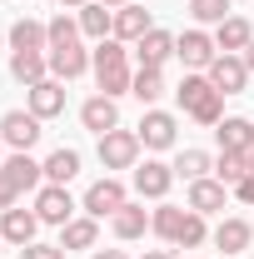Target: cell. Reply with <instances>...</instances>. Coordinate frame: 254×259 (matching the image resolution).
<instances>
[{
  "label": "cell",
  "mask_w": 254,
  "mask_h": 259,
  "mask_svg": "<svg viewBox=\"0 0 254 259\" xmlns=\"http://www.w3.org/2000/svg\"><path fill=\"white\" fill-rule=\"evenodd\" d=\"M40 135H45V120L30 115V110H5V115H0V140H5V150H35Z\"/></svg>",
  "instance_id": "cell-5"
},
{
  "label": "cell",
  "mask_w": 254,
  "mask_h": 259,
  "mask_svg": "<svg viewBox=\"0 0 254 259\" xmlns=\"http://www.w3.org/2000/svg\"><path fill=\"white\" fill-rule=\"evenodd\" d=\"M90 259H130L125 249H90Z\"/></svg>",
  "instance_id": "cell-38"
},
{
  "label": "cell",
  "mask_w": 254,
  "mask_h": 259,
  "mask_svg": "<svg viewBox=\"0 0 254 259\" xmlns=\"http://www.w3.org/2000/svg\"><path fill=\"white\" fill-rule=\"evenodd\" d=\"M35 214H40V225H55V229H65L70 220H75V199H70V190L65 185H40L35 190V204H30Z\"/></svg>",
  "instance_id": "cell-7"
},
{
  "label": "cell",
  "mask_w": 254,
  "mask_h": 259,
  "mask_svg": "<svg viewBox=\"0 0 254 259\" xmlns=\"http://www.w3.org/2000/svg\"><path fill=\"white\" fill-rule=\"evenodd\" d=\"M180 225H185V209H180V204H164V199H159V209H150V229H155L164 244H175Z\"/></svg>",
  "instance_id": "cell-30"
},
{
  "label": "cell",
  "mask_w": 254,
  "mask_h": 259,
  "mask_svg": "<svg viewBox=\"0 0 254 259\" xmlns=\"http://www.w3.org/2000/svg\"><path fill=\"white\" fill-rule=\"evenodd\" d=\"M90 70H95V85H100V95H110V100H120L130 95V85H135V70H130V45L125 40H100L95 50H90Z\"/></svg>",
  "instance_id": "cell-1"
},
{
  "label": "cell",
  "mask_w": 254,
  "mask_h": 259,
  "mask_svg": "<svg viewBox=\"0 0 254 259\" xmlns=\"http://www.w3.org/2000/svg\"><path fill=\"white\" fill-rule=\"evenodd\" d=\"M75 175H80V150L60 145V150L45 155V185H70Z\"/></svg>",
  "instance_id": "cell-25"
},
{
  "label": "cell",
  "mask_w": 254,
  "mask_h": 259,
  "mask_svg": "<svg viewBox=\"0 0 254 259\" xmlns=\"http://www.w3.org/2000/svg\"><path fill=\"white\" fill-rule=\"evenodd\" d=\"M215 140H220V150L249 155V150H254V120H244V115H224L220 125H215Z\"/></svg>",
  "instance_id": "cell-20"
},
{
  "label": "cell",
  "mask_w": 254,
  "mask_h": 259,
  "mask_svg": "<svg viewBox=\"0 0 254 259\" xmlns=\"http://www.w3.org/2000/svg\"><path fill=\"white\" fill-rule=\"evenodd\" d=\"M150 30H155V15H150L145 5H135V0H130V5H120V10H115V40L135 45L140 35H150Z\"/></svg>",
  "instance_id": "cell-21"
},
{
  "label": "cell",
  "mask_w": 254,
  "mask_h": 259,
  "mask_svg": "<svg viewBox=\"0 0 254 259\" xmlns=\"http://www.w3.org/2000/svg\"><path fill=\"white\" fill-rule=\"evenodd\" d=\"M185 209H194V214H220V209H229V185H220L215 175H204V180H190V190H185Z\"/></svg>",
  "instance_id": "cell-9"
},
{
  "label": "cell",
  "mask_w": 254,
  "mask_h": 259,
  "mask_svg": "<svg viewBox=\"0 0 254 259\" xmlns=\"http://www.w3.org/2000/svg\"><path fill=\"white\" fill-rule=\"evenodd\" d=\"M75 20H80V35H85V40H95V45L115 35V10H110V5H100V0L80 5V10H75Z\"/></svg>",
  "instance_id": "cell-22"
},
{
  "label": "cell",
  "mask_w": 254,
  "mask_h": 259,
  "mask_svg": "<svg viewBox=\"0 0 254 259\" xmlns=\"http://www.w3.org/2000/svg\"><path fill=\"white\" fill-rule=\"evenodd\" d=\"M244 175H254V169H249V155H234V150H220V160H215V180L234 190V185H239Z\"/></svg>",
  "instance_id": "cell-32"
},
{
  "label": "cell",
  "mask_w": 254,
  "mask_h": 259,
  "mask_svg": "<svg viewBox=\"0 0 254 259\" xmlns=\"http://www.w3.org/2000/svg\"><path fill=\"white\" fill-rule=\"evenodd\" d=\"M204 75H209V85L220 95H244V85H249V65L239 60V55H215V65Z\"/></svg>",
  "instance_id": "cell-13"
},
{
  "label": "cell",
  "mask_w": 254,
  "mask_h": 259,
  "mask_svg": "<svg viewBox=\"0 0 254 259\" xmlns=\"http://www.w3.org/2000/svg\"><path fill=\"white\" fill-rule=\"evenodd\" d=\"M220 55V45H215V35L209 30H185L175 35V60L185 65V70H209Z\"/></svg>",
  "instance_id": "cell-8"
},
{
  "label": "cell",
  "mask_w": 254,
  "mask_h": 259,
  "mask_svg": "<svg viewBox=\"0 0 254 259\" xmlns=\"http://www.w3.org/2000/svg\"><path fill=\"white\" fill-rule=\"evenodd\" d=\"M239 60L249 65V75H254V40H249V45H244V55H239Z\"/></svg>",
  "instance_id": "cell-39"
},
{
  "label": "cell",
  "mask_w": 254,
  "mask_h": 259,
  "mask_svg": "<svg viewBox=\"0 0 254 259\" xmlns=\"http://www.w3.org/2000/svg\"><path fill=\"white\" fill-rule=\"evenodd\" d=\"M20 259H65V249H60V244H40V239H35V244L20 249Z\"/></svg>",
  "instance_id": "cell-35"
},
{
  "label": "cell",
  "mask_w": 254,
  "mask_h": 259,
  "mask_svg": "<svg viewBox=\"0 0 254 259\" xmlns=\"http://www.w3.org/2000/svg\"><path fill=\"white\" fill-rule=\"evenodd\" d=\"M170 185H175V164H164V160H140L135 164V194L140 199H164L170 194Z\"/></svg>",
  "instance_id": "cell-10"
},
{
  "label": "cell",
  "mask_w": 254,
  "mask_h": 259,
  "mask_svg": "<svg viewBox=\"0 0 254 259\" xmlns=\"http://www.w3.org/2000/svg\"><path fill=\"white\" fill-rule=\"evenodd\" d=\"M45 35H50V50H55V45H75V40H85V35H80V20H75L70 10L50 15V20H45Z\"/></svg>",
  "instance_id": "cell-33"
},
{
  "label": "cell",
  "mask_w": 254,
  "mask_h": 259,
  "mask_svg": "<svg viewBox=\"0 0 254 259\" xmlns=\"http://www.w3.org/2000/svg\"><path fill=\"white\" fill-rule=\"evenodd\" d=\"M130 55H135V60L145 65V70H164V60H170V55H175V35L170 30H150V35H140V40H135V45H130Z\"/></svg>",
  "instance_id": "cell-17"
},
{
  "label": "cell",
  "mask_w": 254,
  "mask_h": 259,
  "mask_svg": "<svg viewBox=\"0 0 254 259\" xmlns=\"http://www.w3.org/2000/svg\"><path fill=\"white\" fill-rule=\"evenodd\" d=\"M100 5H110V10H120V5H130V0H100Z\"/></svg>",
  "instance_id": "cell-42"
},
{
  "label": "cell",
  "mask_w": 254,
  "mask_h": 259,
  "mask_svg": "<svg viewBox=\"0 0 254 259\" xmlns=\"http://www.w3.org/2000/svg\"><path fill=\"white\" fill-rule=\"evenodd\" d=\"M234 199H239V204H254V175H244V180H239V185H234Z\"/></svg>",
  "instance_id": "cell-37"
},
{
  "label": "cell",
  "mask_w": 254,
  "mask_h": 259,
  "mask_svg": "<svg viewBox=\"0 0 254 259\" xmlns=\"http://www.w3.org/2000/svg\"><path fill=\"white\" fill-rule=\"evenodd\" d=\"M175 100H180V110H185L190 120H199V125H209V130L224 120V95L209 85L204 70H185V80H180Z\"/></svg>",
  "instance_id": "cell-2"
},
{
  "label": "cell",
  "mask_w": 254,
  "mask_h": 259,
  "mask_svg": "<svg viewBox=\"0 0 254 259\" xmlns=\"http://www.w3.org/2000/svg\"><path fill=\"white\" fill-rule=\"evenodd\" d=\"M60 10H80V5H90V0H55Z\"/></svg>",
  "instance_id": "cell-40"
},
{
  "label": "cell",
  "mask_w": 254,
  "mask_h": 259,
  "mask_svg": "<svg viewBox=\"0 0 254 259\" xmlns=\"http://www.w3.org/2000/svg\"><path fill=\"white\" fill-rule=\"evenodd\" d=\"M204 244H209V225H204V214L185 209V225H180V234H175V249H204Z\"/></svg>",
  "instance_id": "cell-31"
},
{
  "label": "cell",
  "mask_w": 254,
  "mask_h": 259,
  "mask_svg": "<svg viewBox=\"0 0 254 259\" xmlns=\"http://www.w3.org/2000/svg\"><path fill=\"white\" fill-rule=\"evenodd\" d=\"M45 60H50V75L70 85V80H80V75L90 70V50L75 40V45H55V50H45Z\"/></svg>",
  "instance_id": "cell-15"
},
{
  "label": "cell",
  "mask_w": 254,
  "mask_h": 259,
  "mask_svg": "<svg viewBox=\"0 0 254 259\" xmlns=\"http://www.w3.org/2000/svg\"><path fill=\"white\" fill-rule=\"evenodd\" d=\"M254 40V25L244 15H229L215 25V45H220V55H244V45Z\"/></svg>",
  "instance_id": "cell-24"
},
{
  "label": "cell",
  "mask_w": 254,
  "mask_h": 259,
  "mask_svg": "<svg viewBox=\"0 0 254 259\" xmlns=\"http://www.w3.org/2000/svg\"><path fill=\"white\" fill-rule=\"evenodd\" d=\"M110 229H115V239H125V244H130V239H145V229H150V209L130 199L125 209L110 220Z\"/></svg>",
  "instance_id": "cell-26"
},
{
  "label": "cell",
  "mask_w": 254,
  "mask_h": 259,
  "mask_svg": "<svg viewBox=\"0 0 254 259\" xmlns=\"http://www.w3.org/2000/svg\"><path fill=\"white\" fill-rule=\"evenodd\" d=\"M145 259H175V254H170V249H150Z\"/></svg>",
  "instance_id": "cell-41"
},
{
  "label": "cell",
  "mask_w": 254,
  "mask_h": 259,
  "mask_svg": "<svg viewBox=\"0 0 254 259\" xmlns=\"http://www.w3.org/2000/svg\"><path fill=\"white\" fill-rule=\"evenodd\" d=\"M249 169H254V150H249Z\"/></svg>",
  "instance_id": "cell-44"
},
{
  "label": "cell",
  "mask_w": 254,
  "mask_h": 259,
  "mask_svg": "<svg viewBox=\"0 0 254 259\" xmlns=\"http://www.w3.org/2000/svg\"><path fill=\"white\" fill-rule=\"evenodd\" d=\"M130 95L140 100L145 110H155V105H159V95H164V75H159V70H145V65H140V70H135V85H130Z\"/></svg>",
  "instance_id": "cell-29"
},
{
  "label": "cell",
  "mask_w": 254,
  "mask_h": 259,
  "mask_svg": "<svg viewBox=\"0 0 254 259\" xmlns=\"http://www.w3.org/2000/svg\"><path fill=\"white\" fill-rule=\"evenodd\" d=\"M25 110L30 115H40V120H55V115H65V80H40V85H30L25 90Z\"/></svg>",
  "instance_id": "cell-14"
},
{
  "label": "cell",
  "mask_w": 254,
  "mask_h": 259,
  "mask_svg": "<svg viewBox=\"0 0 254 259\" xmlns=\"http://www.w3.org/2000/svg\"><path fill=\"white\" fill-rule=\"evenodd\" d=\"M204 175H215V155L209 150H180L175 155V180H204Z\"/></svg>",
  "instance_id": "cell-28"
},
{
  "label": "cell",
  "mask_w": 254,
  "mask_h": 259,
  "mask_svg": "<svg viewBox=\"0 0 254 259\" xmlns=\"http://www.w3.org/2000/svg\"><path fill=\"white\" fill-rule=\"evenodd\" d=\"M125 204H130V194H125V185H120L115 175L95 180V185L85 190V199H80V209H85L90 220H115V214H120Z\"/></svg>",
  "instance_id": "cell-4"
},
{
  "label": "cell",
  "mask_w": 254,
  "mask_h": 259,
  "mask_svg": "<svg viewBox=\"0 0 254 259\" xmlns=\"http://www.w3.org/2000/svg\"><path fill=\"white\" fill-rule=\"evenodd\" d=\"M15 204H20V190H15V180L0 169V209H15Z\"/></svg>",
  "instance_id": "cell-36"
},
{
  "label": "cell",
  "mask_w": 254,
  "mask_h": 259,
  "mask_svg": "<svg viewBox=\"0 0 254 259\" xmlns=\"http://www.w3.org/2000/svg\"><path fill=\"white\" fill-rule=\"evenodd\" d=\"M0 164H5V140H0Z\"/></svg>",
  "instance_id": "cell-43"
},
{
  "label": "cell",
  "mask_w": 254,
  "mask_h": 259,
  "mask_svg": "<svg viewBox=\"0 0 254 259\" xmlns=\"http://www.w3.org/2000/svg\"><path fill=\"white\" fill-rule=\"evenodd\" d=\"M60 249L65 254H90V249H100V220L75 214V220L60 229Z\"/></svg>",
  "instance_id": "cell-19"
},
{
  "label": "cell",
  "mask_w": 254,
  "mask_h": 259,
  "mask_svg": "<svg viewBox=\"0 0 254 259\" xmlns=\"http://www.w3.org/2000/svg\"><path fill=\"white\" fill-rule=\"evenodd\" d=\"M190 15L199 25H220V20L234 15V5H229V0H190Z\"/></svg>",
  "instance_id": "cell-34"
},
{
  "label": "cell",
  "mask_w": 254,
  "mask_h": 259,
  "mask_svg": "<svg viewBox=\"0 0 254 259\" xmlns=\"http://www.w3.org/2000/svg\"><path fill=\"white\" fill-rule=\"evenodd\" d=\"M209 244L224 249V254H244V249L254 244V225L244 220V214H224L220 225L209 229Z\"/></svg>",
  "instance_id": "cell-11"
},
{
  "label": "cell",
  "mask_w": 254,
  "mask_h": 259,
  "mask_svg": "<svg viewBox=\"0 0 254 259\" xmlns=\"http://www.w3.org/2000/svg\"><path fill=\"white\" fill-rule=\"evenodd\" d=\"M10 50H50L45 20H30V15H20V20L10 25Z\"/></svg>",
  "instance_id": "cell-27"
},
{
  "label": "cell",
  "mask_w": 254,
  "mask_h": 259,
  "mask_svg": "<svg viewBox=\"0 0 254 259\" xmlns=\"http://www.w3.org/2000/svg\"><path fill=\"white\" fill-rule=\"evenodd\" d=\"M10 75L30 90L40 80H50V60H45V50H10Z\"/></svg>",
  "instance_id": "cell-23"
},
{
  "label": "cell",
  "mask_w": 254,
  "mask_h": 259,
  "mask_svg": "<svg viewBox=\"0 0 254 259\" xmlns=\"http://www.w3.org/2000/svg\"><path fill=\"white\" fill-rule=\"evenodd\" d=\"M0 169L15 180V190H20V194H35L40 185H45V160H35L30 150H10Z\"/></svg>",
  "instance_id": "cell-12"
},
{
  "label": "cell",
  "mask_w": 254,
  "mask_h": 259,
  "mask_svg": "<svg viewBox=\"0 0 254 259\" xmlns=\"http://www.w3.org/2000/svg\"><path fill=\"white\" fill-rule=\"evenodd\" d=\"M80 125L90 130V135H110V130H120V105H115V100L110 95H90L85 100V105H80Z\"/></svg>",
  "instance_id": "cell-18"
},
{
  "label": "cell",
  "mask_w": 254,
  "mask_h": 259,
  "mask_svg": "<svg viewBox=\"0 0 254 259\" xmlns=\"http://www.w3.org/2000/svg\"><path fill=\"white\" fill-rule=\"evenodd\" d=\"M249 259H254V254H249Z\"/></svg>",
  "instance_id": "cell-45"
},
{
  "label": "cell",
  "mask_w": 254,
  "mask_h": 259,
  "mask_svg": "<svg viewBox=\"0 0 254 259\" xmlns=\"http://www.w3.org/2000/svg\"><path fill=\"white\" fill-rule=\"evenodd\" d=\"M135 135H140V145H145V150H175V140H180V120H175V115H170V110H145V115H140V125H135Z\"/></svg>",
  "instance_id": "cell-6"
},
{
  "label": "cell",
  "mask_w": 254,
  "mask_h": 259,
  "mask_svg": "<svg viewBox=\"0 0 254 259\" xmlns=\"http://www.w3.org/2000/svg\"><path fill=\"white\" fill-rule=\"evenodd\" d=\"M35 229H40V214L35 209H0V239L5 244H15V249H25V244H35Z\"/></svg>",
  "instance_id": "cell-16"
},
{
  "label": "cell",
  "mask_w": 254,
  "mask_h": 259,
  "mask_svg": "<svg viewBox=\"0 0 254 259\" xmlns=\"http://www.w3.org/2000/svg\"><path fill=\"white\" fill-rule=\"evenodd\" d=\"M140 135L135 130H110V135H100V145H95V155L105 169H135L140 164Z\"/></svg>",
  "instance_id": "cell-3"
}]
</instances>
